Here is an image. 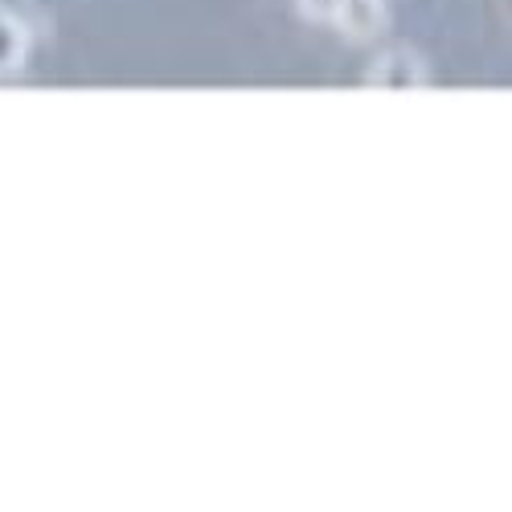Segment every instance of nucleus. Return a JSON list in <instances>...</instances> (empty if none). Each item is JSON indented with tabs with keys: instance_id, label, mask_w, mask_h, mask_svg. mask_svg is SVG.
I'll return each instance as SVG.
<instances>
[{
	"instance_id": "1",
	"label": "nucleus",
	"mask_w": 512,
	"mask_h": 512,
	"mask_svg": "<svg viewBox=\"0 0 512 512\" xmlns=\"http://www.w3.org/2000/svg\"><path fill=\"white\" fill-rule=\"evenodd\" d=\"M369 91H426L431 87V66L410 46H394L386 54H377L365 70Z\"/></svg>"
},
{
	"instance_id": "2",
	"label": "nucleus",
	"mask_w": 512,
	"mask_h": 512,
	"mask_svg": "<svg viewBox=\"0 0 512 512\" xmlns=\"http://www.w3.org/2000/svg\"><path fill=\"white\" fill-rule=\"evenodd\" d=\"M332 25L353 41H369L386 29V0H345V5L336 9Z\"/></svg>"
},
{
	"instance_id": "3",
	"label": "nucleus",
	"mask_w": 512,
	"mask_h": 512,
	"mask_svg": "<svg viewBox=\"0 0 512 512\" xmlns=\"http://www.w3.org/2000/svg\"><path fill=\"white\" fill-rule=\"evenodd\" d=\"M25 58H29V29L9 9H0V74L21 70Z\"/></svg>"
},
{
	"instance_id": "4",
	"label": "nucleus",
	"mask_w": 512,
	"mask_h": 512,
	"mask_svg": "<svg viewBox=\"0 0 512 512\" xmlns=\"http://www.w3.org/2000/svg\"><path fill=\"white\" fill-rule=\"evenodd\" d=\"M295 5H300V13H304L308 21H332L336 9L345 5V0H295Z\"/></svg>"
}]
</instances>
